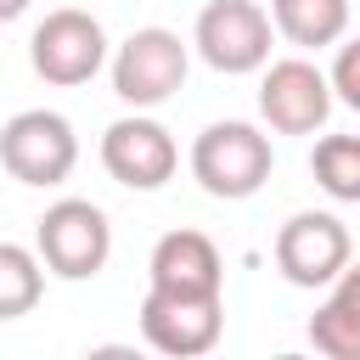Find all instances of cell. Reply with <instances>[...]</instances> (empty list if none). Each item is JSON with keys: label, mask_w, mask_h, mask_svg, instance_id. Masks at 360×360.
Returning a JSON list of instances; mask_svg holds the SVG:
<instances>
[{"label": "cell", "mask_w": 360, "mask_h": 360, "mask_svg": "<svg viewBox=\"0 0 360 360\" xmlns=\"http://www.w3.org/2000/svg\"><path fill=\"white\" fill-rule=\"evenodd\" d=\"M276 169V152H270V135L242 124V118H219L208 124L197 141H191V174L208 197L219 202H242L253 197Z\"/></svg>", "instance_id": "cell-1"}, {"label": "cell", "mask_w": 360, "mask_h": 360, "mask_svg": "<svg viewBox=\"0 0 360 360\" xmlns=\"http://www.w3.org/2000/svg\"><path fill=\"white\" fill-rule=\"evenodd\" d=\"M259 112L276 135H315L332 112V84L315 62L304 56H281V62H264V79H259Z\"/></svg>", "instance_id": "cell-9"}, {"label": "cell", "mask_w": 360, "mask_h": 360, "mask_svg": "<svg viewBox=\"0 0 360 360\" xmlns=\"http://www.w3.org/2000/svg\"><path fill=\"white\" fill-rule=\"evenodd\" d=\"M332 298H343V304H354V309H360V264H354V259L338 270V281H332Z\"/></svg>", "instance_id": "cell-17"}, {"label": "cell", "mask_w": 360, "mask_h": 360, "mask_svg": "<svg viewBox=\"0 0 360 360\" xmlns=\"http://www.w3.org/2000/svg\"><path fill=\"white\" fill-rule=\"evenodd\" d=\"M354 112H360V107H354Z\"/></svg>", "instance_id": "cell-19"}, {"label": "cell", "mask_w": 360, "mask_h": 360, "mask_svg": "<svg viewBox=\"0 0 360 360\" xmlns=\"http://www.w3.org/2000/svg\"><path fill=\"white\" fill-rule=\"evenodd\" d=\"M270 39L276 22L259 0H208L191 28V45L214 73H259L270 62Z\"/></svg>", "instance_id": "cell-4"}, {"label": "cell", "mask_w": 360, "mask_h": 360, "mask_svg": "<svg viewBox=\"0 0 360 360\" xmlns=\"http://www.w3.org/2000/svg\"><path fill=\"white\" fill-rule=\"evenodd\" d=\"M28 62H34V73L45 84H62V90L90 84L101 73V62H107V34H101V22L90 11L56 6V11H45V22L28 39Z\"/></svg>", "instance_id": "cell-5"}, {"label": "cell", "mask_w": 360, "mask_h": 360, "mask_svg": "<svg viewBox=\"0 0 360 360\" xmlns=\"http://www.w3.org/2000/svg\"><path fill=\"white\" fill-rule=\"evenodd\" d=\"M186 68H191V51L180 45L174 28H135L112 56V90L135 112L141 107H163L186 84Z\"/></svg>", "instance_id": "cell-7"}, {"label": "cell", "mask_w": 360, "mask_h": 360, "mask_svg": "<svg viewBox=\"0 0 360 360\" xmlns=\"http://www.w3.org/2000/svg\"><path fill=\"white\" fill-rule=\"evenodd\" d=\"M349 259H354V242H349V225L338 214L304 208L276 231V270L292 287H332Z\"/></svg>", "instance_id": "cell-8"}, {"label": "cell", "mask_w": 360, "mask_h": 360, "mask_svg": "<svg viewBox=\"0 0 360 360\" xmlns=\"http://www.w3.org/2000/svg\"><path fill=\"white\" fill-rule=\"evenodd\" d=\"M34 253H39V264H45L51 276H62V281H90V276H101V264H107V253H112V225H107V214H101L90 197H62V202H51V208L39 214V225H34Z\"/></svg>", "instance_id": "cell-2"}, {"label": "cell", "mask_w": 360, "mask_h": 360, "mask_svg": "<svg viewBox=\"0 0 360 360\" xmlns=\"http://www.w3.org/2000/svg\"><path fill=\"white\" fill-rule=\"evenodd\" d=\"M270 22L287 45L321 51L349 34V0H270Z\"/></svg>", "instance_id": "cell-12"}, {"label": "cell", "mask_w": 360, "mask_h": 360, "mask_svg": "<svg viewBox=\"0 0 360 360\" xmlns=\"http://www.w3.org/2000/svg\"><path fill=\"white\" fill-rule=\"evenodd\" d=\"M309 343L326 360H360V309L343 304V298H326L309 315Z\"/></svg>", "instance_id": "cell-15"}, {"label": "cell", "mask_w": 360, "mask_h": 360, "mask_svg": "<svg viewBox=\"0 0 360 360\" xmlns=\"http://www.w3.org/2000/svg\"><path fill=\"white\" fill-rule=\"evenodd\" d=\"M45 292V264L22 242H0V321H17L39 304Z\"/></svg>", "instance_id": "cell-14"}, {"label": "cell", "mask_w": 360, "mask_h": 360, "mask_svg": "<svg viewBox=\"0 0 360 360\" xmlns=\"http://www.w3.org/2000/svg\"><path fill=\"white\" fill-rule=\"evenodd\" d=\"M326 84H332V101H343V107H360V39L338 45V62H332Z\"/></svg>", "instance_id": "cell-16"}, {"label": "cell", "mask_w": 360, "mask_h": 360, "mask_svg": "<svg viewBox=\"0 0 360 360\" xmlns=\"http://www.w3.org/2000/svg\"><path fill=\"white\" fill-rule=\"evenodd\" d=\"M225 332V298L219 292H163V287H146L141 298V338L158 349V354H174V360H197L219 343Z\"/></svg>", "instance_id": "cell-6"}, {"label": "cell", "mask_w": 360, "mask_h": 360, "mask_svg": "<svg viewBox=\"0 0 360 360\" xmlns=\"http://www.w3.org/2000/svg\"><path fill=\"white\" fill-rule=\"evenodd\" d=\"M79 163V135L62 112L51 107H28L11 112L0 129V169L22 186H62Z\"/></svg>", "instance_id": "cell-3"}, {"label": "cell", "mask_w": 360, "mask_h": 360, "mask_svg": "<svg viewBox=\"0 0 360 360\" xmlns=\"http://www.w3.org/2000/svg\"><path fill=\"white\" fill-rule=\"evenodd\" d=\"M309 174L326 197L360 202V135H321L309 152Z\"/></svg>", "instance_id": "cell-13"}, {"label": "cell", "mask_w": 360, "mask_h": 360, "mask_svg": "<svg viewBox=\"0 0 360 360\" xmlns=\"http://www.w3.org/2000/svg\"><path fill=\"white\" fill-rule=\"evenodd\" d=\"M28 6H34V0H0V22H17Z\"/></svg>", "instance_id": "cell-18"}, {"label": "cell", "mask_w": 360, "mask_h": 360, "mask_svg": "<svg viewBox=\"0 0 360 360\" xmlns=\"http://www.w3.org/2000/svg\"><path fill=\"white\" fill-rule=\"evenodd\" d=\"M101 169L118 186H129V191H158V186L174 180L180 146H174V135L158 118H141L135 112V118L107 124V135H101Z\"/></svg>", "instance_id": "cell-10"}, {"label": "cell", "mask_w": 360, "mask_h": 360, "mask_svg": "<svg viewBox=\"0 0 360 360\" xmlns=\"http://www.w3.org/2000/svg\"><path fill=\"white\" fill-rule=\"evenodd\" d=\"M146 276L163 292H225L219 248L202 231H169V236H158V248L146 259Z\"/></svg>", "instance_id": "cell-11"}]
</instances>
